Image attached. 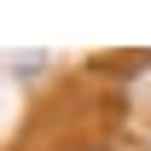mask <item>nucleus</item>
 Instances as JSON below:
<instances>
[{"mask_svg": "<svg viewBox=\"0 0 151 151\" xmlns=\"http://www.w3.org/2000/svg\"><path fill=\"white\" fill-rule=\"evenodd\" d=\"M76 151H116V145H76Z\"/></svg>", "mask_w": 151, "mask_h": 151, "instance_id": "f257e3e1", "label": "nucleus"}]
</instances>
